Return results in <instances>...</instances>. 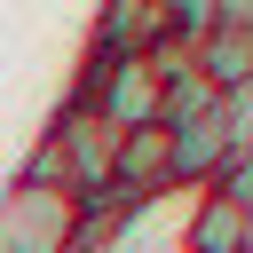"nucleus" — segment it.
I'll return each mask as SVG.
<instances>
[{
    "mask_svg": "<svg viewBox=\"0 0 253 253\" xmlns=\"http://www.w3.org/2000/svg\"><path fill=\"white\" fill-rule=\"evenodd\" d=\"M213 24H229V32H253V0H213Z\"/></svg>",
    "mask_w": 253,
    "mask_h": 253,
    "instance_id": "0eeeda50",
    "label": "nucleus"
},
{
    "mask_svg": "<svg viewBox=\"0 0 253 253\" xmlns=\"http://www.w3.org/2000/svg\"><path fill=\"white\" fill-rule=\"evenodd\" d=\"M190 71H198L213 95H245V87H253V32H229V24L198 32V40H190Z\"/></svg>",
    "mask_w": 253,
    "mask_h": 253,
    "instance_id": "20e7f679",
    "label": "nucleus"
},
{
    "mask_svg": "<svg viewBox=\"0 0 253 253\" xmlns=\"http://www.w3.org/2000/svg\"><path fill=\"white\" fill-rule=\"evenodd\" d=\"M190 253H253V206L221 198V190H198V206H190Z\"/></svg>",
    "mask_w": 253,
    "mask_h": 253,
    "instance_id": "39448f33",
    "label": "nucleus"
},
{
    "mask_svg": "<svg viewBox=\"0 0 253 253\" xmlns=\"http://www.w3.org/2000/svg\"><path fill=\"white\" fill-rule=\"evenodd\" d=\"M158 40H174L158 0H103V16H95V47H111V55H150Z\"/></svg>",
    "mask_w": 253,
    "mask_h": 253,
    "instance_id": "423d86ee",
    "label": "nucleus"
},
{
    "mask_svg": "<svg viewBox=\"0 0 253 253\" xmlns=\"http://www.w3.org/2000/svg\"><path fill=\"white\" fill-rule=\"evenodd\" d=\"M47 142H55V158H63V190H71V198L111 190V166H119V126H111L103 111L63 103V111H55V126H47Z\"/></svg>",
    "mask_w": 253,
    "mask_h": 253,
    "instance_id": "f257e3e1",
    "label": "nucleus"
},
{
    "mask_svg": "<svg viewBox=\"0 0 253 253\" xmlns=\"http://www.w3.org/2000/svg\"><path fill=\"white\" fill-rule=\"evenodd\" d=\"M158 63L150 55H111V71H103V87H95V111L119 126V134H134V126H158Z\"/></svg>",
    "mask_w": 253,
    "mask_h": 253,
    "instance_id": "7ed1b4c3",
    "label": "nucleus"
},
{
    "mask_svg": "<svg viewBox=\"0 0 253 253\" xmlns=\"http://www.w3.org/2000/svg\"><path fill=\"white\" fill-rule=\"evenodd\" d=\"M71 237V190H8L0 198V253H63Z\"/></svg>",
    "mask_w": 253,
    "mask_h": 253,
    "instance_id": "f03ea898",
    "label": "nucleus"
}]
</instances>
